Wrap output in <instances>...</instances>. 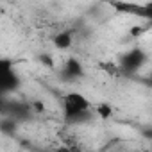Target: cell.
I'll list each match as a JSON object with an SVG mask.
<instances>
[{
    "label": "cell",
    "instance_id": "6da1fadb",
    "mask_svg": "<svg viewBox=\"0 0 152 152\" xmlns=\"http://www.w3.org/2000/svg\"><path fill=\"white\" fill-rule=\"evenodd\" d=\"M91 111V104L90 100L79 93V91H72L68 95H64L63 99V115L68 122H79L83 118H86Z\"/></svg>",
    "mask_w": 152,
    "mask_h": 152
},
{
    "label": "cell",
    "instance_id": "7a4b0ae2",
    "mask_svg": "<svg viewBox=\"0 0 152 152\" xmlns=\"http://www.w3.org/2000/svg\"><path fill=\"white\" fill-rule=\"evenodd\" d=\"M52 43H54V47L57 48V50H68V48H72V45H73V32L72 31H61V32H57L56 36H54V39H52Z\"/></svg>",
    "mask_w": 152,
    "mask_h": 152
},
{
    "label": "cell",
    "instance_id": "3957f363",
    "mask_svg": "<svg viewBox=\"0 0 152 152\" xmlns=\"http://www.w3.org/2000/svg\"><path fill=\"white\" fill-rule=\"evenodd\" d=\"M64 75L68 79H75V77H81L83 75V64L77 59H68L64 63Z\"/></svg>",
    "mask_w": 152,
    "mask_h": 152
},
{
    "label": "cell",
    "instance_id": "277c9868",
    "mask_svg": "<svg viewBox=\"0 0 152 152\" xmlns=\"http://www.w3.org/2000/svg\"><path fill=\"white\" fill-rule=\"evenodd\" d=\"M97 115L100 116V118H111V115H113V109H111V106L109 104H106V102H100L99 106H97Z\"/></svg>",
    "mask_w": 152,
    "mask_h": 152
},
{
    "label": "cell",
    "instance_id": "5b68a950",
    "mask_svg": "<svg viewBox=\"0 0 152 152\" xmlns=\"http://www.w3.org/2000/svg\"><path fill=\"white\" fill-rule=\"evenodd\" d=\"M32 107H34V111H36V113H41V111L45 109V106H43L41 102H34V104H32Z\"/></svg>",
    "mask_w": 152,
    "mask_h": 152
}]
</instances>
